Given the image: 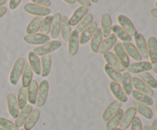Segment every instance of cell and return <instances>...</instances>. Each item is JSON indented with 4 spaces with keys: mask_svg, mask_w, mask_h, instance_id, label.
<instances>
[{
    "mask_svg": "<svg viewBox=\"0 0 157 130\" xmlns=\"http://www.w3.org/2000/svg\"><path fill=\"white\" fill-rule=\"evenodd\" d=\"M25 65V61L24 58H18L15 62L13 67H12L10 75H9V81H10L12 85H17L18 80H19V78L22 75Z\"/></svg>",
    "mask_w": 157,
    "mask_h": 130,
    "instance_id": "obj_1",
    "label": "cell"
},
{
    "mask_svg": "<svg viewBox=\"0 0 157 130\" xmlns=\"http://www.w3.org/2000/svg\"><path fill=\"white\" fill-rule=\"evenodd\" d=\"M61 44H62L60 41H51L43 45L35 47L33 52L37 56H44L58 50L61 47Z\"/></svg>",
    "mask_w": 157,
    "mask_h": 130,
    "instance_id": "obj_2",
    "label": "cell"
},
{
    "mask_svg": "<svg viewBox=\"0 0 157 130\" xmlns=\"http://www.w3.org/2000/svg\"><path fill=\"white\" fill-rule=\"evenodd\" d=\"M49 91V82L47 80H43L38 86V96H37L36 106L41 107L44 105L48 99Z\"/></svg>",
    "mask_w": 157,
    "mask_h": 130,
    "instance_id": "obj_3",
    "label": "cell"
},
{
    "mask_svg": "<svg viewBox=\"0 0 157 130\" xmlns=\"http://www.w3.org/2000/svg\"><path fill=\"white\" fill-rule=\"evenodd\" d=\"M24 10L31 15H38V17L48 16L51 13V10L48 8H44L34 3H28L24 6Z\"/></svg>",
    "mask_w": 157,
    "mask_h": 130,
    "instance_id": "obj_4",
    "label": "cell"
},
{
    "mask_svg": "<svg viewBox=\"0 0 157 130\" xmlns=\"http://www.w3.org/2000/svg\"><path fill=\"white\" fill-rule=\"evenodd\" d=\"M132 84H133V87L136 89V90L140 92V93H144L150 97L154 95V91L153 89L150 88L147 84H146L142 80H140L137 76H133L132 78Z\"/></svg>",
    "mask_w": 157,
    "mask_h": 130,
    "instance_id": "obj_5",
    "label": "cell"
},
{
    "mask_svg": "<svg viewBox=\"0 0 157 130\" xmlns=\"http://www.w3.org/2000/svg\"><path fill=\"white\" fill-rule=\"evenodd\" d=\"M24 41L30 44H38V45L41 44L43 45L50 41V37L45 35H42L41 33H36L34 35H27L24 37Z\"/></svg>",
    "mask_w": 157,
    "mask_h": 130,
    "instance_id": "obj_6",
    "label": "cell"
},
{
    "mask_svg": "<svg viewBox=\"0 0 157 130\" xmlns=\"http://www.w3.org/2000/svg\"><path fill=\"white\" fill-rule=\"evenodd\" d=\"M117 21L121 24V27L131 37L135 36L137 33L132 21L127 16L124 15H119L117 17Z\"/></svg>",
    "mask_w": 157,
    "mask_h": 130,
    "instance_id": "obj_7",
    "label": "cell"
},
{
    "mask_svg": "<svg viewBox=\"0 0 157 130\" xmlns=\"http://www.w3.org/2000/svg\"><path fill=\"white\" fill-rule=\"evenodd\" d=\"M98 28V23H97L96 21H93V22H92L88 27L86 28L81 32V35H80V44H86V43L88 42L90 40V38H92V37L94 35V33L96 32L97 29Z\"/></svg>",
    "mask_w": 157,
    "mask_h": 130,
    "instance_id": "obj_8",
    "label": "cell"
},
{
    "mask_svg": "<svg viewBox=\"0 0 157 130\" xmlns=\"http://www.w3.org/2000/svg\"><path fill=\"white\" fill-rule=\"evenodd\" d=\"M113 50H114L115 55H116L117 58H118L121 63L122 64V65L124 66L125 68H127L130 65V58L129 56L127 55V54L126 53L125 50L123 47L122 44L121 42H117L114 45L113 47Z\"/></svg>",
    "mask_w": 157,
    "mask_h": 130,
    "instance_id": "obj_9",
    "label": "cell"
},
{
    "mask_svg": "<svg viewBox=\"0 0 157 130\" xmlns=\"http://www.w3.org/2000/svg\"><path fill=\"white\" fill-rule=\"evenodd\" d=\"M152 69V64L147 61H140V62L133 63L127 67L128 73H140L147 72Z\"/></svg>",
    "mask_w": 157,
    "mask_h": 130,
    "instance_id": "obj_10",
    "label": "cell"
},
{
    "mask_svg": "<svg viewBox=\"0 0 157 130\" xmlns=\"http://www.w3.org/2000/svg\"><path fill=\"white\" fill-rule=\"evenodd\" d=\"M7 104L9 114L13 119H16L20 112L17 99L13 93H9L7 95Z\"/></svg>",
    "mask_w": 157,
    "mask_h": 130,
    "instance_id": "obj_11",
    "label": "cell"
},
{
    "mask_svg": "<svg viewBox=\"0 0 157 130\" xmlns=\"http://www.w3.org/2000/svg\"><path fill=\"white\" fill-rule=\"evenodd\" d=\"M80 34L76 31L71 32L70 38L68 40V53L71 56H75L78 54L80 44Z\"/></svg>",
    "mask_w": 157,
    "mask_h": 130,
    "instance_id": "obj_12",
    "label": "cell"
},
{
    "mask_svg": "<svg viewBox=\"0 0 157 130\" xmlns=\"http://www.w3.org/2000/svg\"><path fill=\"white\" fill-rule=\"evenodd\" d=\"M122 106V102H121L118 100H114L110 102L107 108L104 110V113L102 114V119L104 121H108L120 109H121Z\"/></svg>",
    "mask_w": 157,
    "mask_h": 130,
    "instance_id": "obj_13",
    "label": "cell"
},
{
    "mask_svg": "<svg viewBox=\"0 0 157 130\" xmlns=\"http://www.w3.org/2000/svg\"><path fill=\"white\" fill-rule=\"evenodd\" d=\"M134 39L136 45V47L137 48L138 51L140 52L142 58H148L149 54L148 48H147V43L143 35H141L140 33H136L134 36Z\"/></svg>",
    "mask_w": 157,
    "mask_h": 130,
    "instance_id": "obj_14",
    "label": "cell"
},
{
    "mask_svg": "<svg viewBox=\"0 0 157 130\" xmlns=\"http://www.w3.org/2000/svg\"><path fill=\"white\" fill-rule=\"evenodd\" d=\"M136 114V110L134 107H130L127 110L125 113L124 114V116L122 118L121 123H120V128L123 129H127L133 122L135 116Z\"/></svg>",
    "mask_w": 157,
    "mask_h": 130,
    "instance_id": "obj_15",
    "label": "cell"
},
{
    "mask_svg": "<svg viewBox=\"0 0 157 130\" xmlns=\"http://www.w3.org/2000/svg\"><path fill=\"white\" fill-rule=\"evenodd\" d=\"M110 89L113 96L117 98V100L120 101L121 102H127V99H128L127 96L125 94L124 90L119 84L111 81L110 83Z\"/></svg>",
    "mask_w": 157,
    "mask_h": 130,
    "instance_id": "obj_16",
    "label": "cell"
},
{
    "mask_svg": "<svg viewBox=\"0 0 157 130\" xmlns=\"http://www.w3.org/2000/svg\"><path fill=\"white\" fill-rule=\"evenodd\" d=\"M104 58L105 59V61H107V64H109L110 66H111L112 67H113L114 69H116L118 71H124L126 70L125 67L122 65V64L121 63V61L118 60V58H117L116 55L114 54L112 52H107L104 54Z\"/></svg>",
    "mask_w": 157,
    "mask_h": 130,
    "instance_id": "obj_17",
    "label": "cell"
},
{
    "mask_svg": "<svg viewBox=\"0 0 157 130\" xmlns=\"http://www.w3.org/2000/svg\"><path fill=\"white\" fill-rule=\"evenodd\" d=\"M101 28L102 31L103 37L107 38L111 35L112 32V21L109 14H104L101 17Z\"/></svg>",
    "mask_w": 157,
    "mask_h": 130,
    "instance_id": "obj_18",
    "label": "cell"
},
{
    "mask_svg": "<svg viewBox=\"0 0 157 130\" xmlns=\"http://www.w3.org/2000/svg\"><path fill=\"white\" fill-rule=\"evenodd\" d=\"M88 12V9L87 7H84V6H81V7L78 8L74 12L72 16L69 19V24L71 26H75L78 25L79 24L80 21L84 18Z\"/></svg>",
    "mask_w": 157,
    "mask_h": 130,
    "instance_id": "obj_19",
    "label": "cell"
},
{
    "mask_svg": "<svg viewBox=\"0 0 157 130\" xmlns=\"http://www.w3.org/2000/svg\"><path fill=\"white\" fill-rule=\"evenodd\" d=\"M117 38L116 35L111 34L110 36L107 37L102 41L98 53L101 54H104L105 53L108 52L112 47H114L115 44H117Z\"/></svg>",
    "mask_w": 157,
    "mask_h": 130,
    "instance_id": "obj_20",
    "label": "cell"
},
{
    "mask_svg": "<svg viewBox=\"0 0 157 130\" xmlns=\"http://www.w3.org/2000/svg\"><path fill=\"white\" fill-rule=\"evenodd\" d=\"M147 48H148L149 57L150 58L152 64L157 63V39L155 37H150L147 41Z\"/></svg>",
    "mask_w": 157,
    "mask_h": 130,
    "instance_id": "obj_21",
    "label": "cell"
},
{
    "mask_svg": "<svg viewBox=\"0 0 157 130\" xmlns=\"http://www.w3.org/2000/svg\"><path fill=\"white\" fill-rule=\"evenodd\" d=\"M102 41H103L102 31H101V28H98L97 29L96 32L94 33V35L93 37H92L91 41H90V50H92L93 53H95V54L98 53Z\"/></svg>",
    "mask_w": 157,
    "mask_h": 130,
    "instance_id": "obj_22",
    "label": "cell"
},
{
    "mask_svg": "<svg viewBox=\"0 0 157 130\" xmlns=\"http://www.w3.org/2000/svg\"><path fill=\"white\" fill-rule=\"evenodd\" d=\"M28 59H29V65L31 66L35 74H41V64L38 56H37L33 51H30L28 54Z\"/></svg>",
    "mask_w": 157,
    "mask_h": 130,
    "instance_id": "obj_23",
    "label": "cell"
},
{
    "mask_svg": "<svg viewBox=\"0 0 157 130\" xmlns=\"http://www.w3.org/2000/svg\"><path fill=\"white\" fill-rule=\"evenodd\" d=\"M122 46L124 50H125L126 53L127 54V55L130 56V58H133V60H135L136 61H139V62L142 60V56L140 54V52L138 51L137 48L132 43L123 42Z\"/></svg>",
    "mask_w": 157,
    "mask_h": 130,
    "instance_id": "obj_24",
    "label": "cell"
},
{
    "mask_svg": "<svg viewBox=\"0 0 157 130\" xmlns=\"http://www.w3.org/2000/svg\"><path fill=\"white\" fill-rule=\"evenodd\" d=\"M32 111H33V109H32V105H26V106L23 110H21V111L19 113L18 116L15 119V125L18 128L22 126L25 124V122H26V120L28 119L29 116H30Z\"/></svg>",
    "mask_w": 157,
    "mask_h": 130,
    "instance_id": "obj_25",
    "label": "cell"
},
{
    "mask_svg": "<svg viewBox=\"0 0 157 130\" xmlns=\"http://www.w3.org/2000/svg\"><path fill=\"white\" fill-rule=\"evenodd\" d=\"M124 112L122 109H120L108 121L106 124V129L107 130H112L113 128H117L121 123L122 118L124 116Z\"/></svg>",
    "mask_w": 157,
    "mask_h": 130,
    "instance_id": "obj_26",
    "label": "cell"
},
{
    "mask_svg": "<svg viewBox=\"0 0 157 130\" xmlns=\"http://www.w3.org/2000/svg\"><path fill=\"white\" fill-rule=\"evenodd\" d=\"M61 33L63 40L65 41H68L71 35V26L69 24V18L66 15H64L61 18Z\"/></svg>",
    "mask_w": 157,
    "mask_h": 130,
    "instance_id": "obj_27",
    "label": "cell"
},
{
    "mask_svg": "<svg viewBox=\"0 0 157 130\" xmlns=\"http://www.w3.org/2000/svg\"><path fill=\"white\" fill-rule=\"evenodd\" d=\"M61 15L60 13H55L53 15V22H52V28H51V38L55 39L58 37L61 31Z\"/></svg>",
    "mask_w": 157,
    "mask_h": 130,
    "instance_id": "obj_28",
    "label": "cell"
},
{
    "mask_svg": "<svg viewBox=\"0 0 157 130\" xmlns=\"http://www.w3.org/2000/svg\"><path fill=\"white\" fill-rule=\"evenodd\" d=\"M38 85L36 80H32L29 86L27 89V95H28V100L29 101L31 104L34 105L36 104L37 96H38Z\"/></svg>",
    "mask_w": 157,
    "mask_h": 130,
    "instance_id": "obj_29",
    "label": "cell"
},
{
    "mask_svg": "<svg viewBox=\"0 0 157 130\" xmlns=\"http://www.w3.org/2000/svg\"><path fill=\"white\" fill-rule=\"evenodd\" d=\"M133 107L136 109V112L142 115L144 117H145L147 119H151L153 116V113L151 109L148 106L143 104L141 102L134 101L133 102Z\"/></svg>",
    "mask_w": 157,
    "mask_h": 130,
    "instance_id": "obj_30",
    "label": "cell"
},
{
    "mask_svg": "<svg viewBox=\"0 0 157 130\" xmlns=\"http://www.w3.org/2000/svg\"><path fill=\"white\" fill-rule=\"evenodd\" d=\"M43 19L44 18L42 17H35V18H34L31 21V22L28 24L27 28H26V33H27V35H29L36 34V32L40 30Z\"/></svg>",
    "mask_w": 157,
    "mask_h": 130,
    "instance_id": "obj_31",
    "label": "cell"
},
{
    "mask_svg": "<svg viewBox=\"0 0 157 130\" xmlns=\"http://www.w3.org/2000/svg\"><path fill=\"white\" fill-rule=\"evenodd\" d=\"M123 90L127 96L131 95L133 92V84H132V78L130 76V73L128 72H125L122 75V82Z\"/></svg>",
    "mask_w": 157,
    "mask_h": 130,
    "instance_id": "obj_32",
    "label": "cell"
},
{
    "mask_svg": "<svg viewBox=\"0 0 157 130\" xmlns=\"http://www.w3.org/2000/svg\"><path fill=\"white\" fill-rule=\"evenodd\" d=\"M32 76H33V70L29 63H27L25 65L24 70L21 75V84H22L23 87L27 88L29 87L32 80Z\"/></svg>",
    "mask_w": 157,
    "mask_h": 130,
    "instance_id": "obj_33",
    "label": "cell"
},
{
    "mask_svg": "<svg viewBox=\"0 0 157 130\" xmlns=\"http://www.w3.org/2000/svg\"><path fill=\"white\" fill-rule=\"evenodd\" d=\"M104 70H105L107 76L112 80V81L117 83L119 84H121V82H122V75H121V72L117 70L116 69H114L107 64H105V66H104Z\"/></svg>",
    "mask_w": 157,
    "mask_h": 130,
    "instance_id": "obj_34",
    "label": "cell"
},
{
    "mask_svg": "<svg viewBox=\"0 0 157 130\" xmlns=\"http://www.w3.org/2000/svg\"><path fill=\"white\" fill-rule=\"evenodd\" d=\"M40 117V111L38 110H35L32 112L30 116H29L28 119L24 124L25 130H32L35 124L38 122Z\"/></svg>",
    "mask_w": 157,
    "mask_h": 130,
    "instance_id": "obj_35",
    "label": "cell"
},
{
    "mask_svg": "<svg viewBox=\"0 0 157 130\" xmlns=\"http://www.w3.org/2000/svg\"><path fill=\"white\" fill-rule=\"evenodd\" d=\"M41 76L46 77L49 75L52 69V57L50 54H46L41 58Z\"/></svg>",
    "mask_w": 157,
    "mask_h": 130,
    "instance_id": "obj_36",
    "label": "cell"
},
{
    "mask_svg": "<svg viewBox=\"0 0 157 130\" xmlns=\"http://www.w3.org/2000/svg\"><path fill=\"white\" fill-rule=\"evenodd\" d=\"M131 94L133 99L136 101H137V102L145 104V105L148 106H152L153 104V99H152V97L144 94V93H140V92L137 91V90H133Z\"/></svg>",
    "mask_w": 157,
    "mask_h": 130,
    "instance_id": "obj_37",
    "label": "cell"
},
{
    "mask_svg": "<svg viewBox=\"0 0 157 130\" xmlns=\"http://www.w3.org/2000/svg\"><path fill=\"white\" fill-rule=\"evenodd\" d=\"M112 32H113V35H116L117 38H119L124 42H130L132 41V37L128 35L121 26L117 24L112 26Z\"/></svg>",
    "mask_w": 157,
    "mask_h": 130,
    "instance_id": "obj_38",
    "label": "cell"
},
{
    "mask_svg": "<svg viewBox=\"0 0 157 130\" xmlns=\"http://www.w3.org/2000/svg\"><path fill=\"white\" fill-rule=\"evenodd\" d=\"M28 102V95H27V88L21 87L18 90V99H17V102H18L19 110H23L27 105Z\"/></svg>",
    "mask_w": 157,
    "mask_h": 130,
    "instance_id": "obj_39",
    "label": "cell"
},
{
    "mask_svg": "<svg viewBox=\"0 0 157 130\" xmlns=\"http://www.w3.org/2000/svg\"><path fill=\"white\" fill-rule=\"evenodd\" d=\"M140 79L142 80L146 84L149 86L150 88L152 89H156L157 88V82L156 80L148 72H144V73H141L139 74Z\"/></svg>",
    "mask_w": 157,
    "mask_h": 130,
    "instance_id": "obj_40",
    "label": "cell"
},
{
    "mask_svg": "<svg viewBox=\"0 0 157 130\" xmlns=\"http://www.w3.org/2000/svg\"><path fill=\"white\" fill-rule=\"evenodd\" d=\"M93 18H94V16L92 14L90 13L87 14V15L84 16V18L80 21L79 24L77 25L76 28H75V31L78 32L79 34L81 33V32H82L86 28L88 27V26L93 22Z\"/></svg>",
    "mask_w": 157,
    "mask_h": 130,
    "instance_id": "obj_41",
    "label": "cell"
},
{
    "mask_svg": "<svg viewBox=\"0 0 157 130\" xmlns=\"http://www.w3.org/2000/svg\"><path fill=\"white\" fill-rule=\"evenodd\" d=\"M52 22H53V16H46L43 19L41 23V28H40V33L42 35H47L51 32Z\"/></svg>",
    "mask_w": 157,
    "mask_h": 130,
    "instance_id": "obj_42",
    "label": "cell"
},
{
    "mask_svg": "<svg viewBox=\"0 0 157 130\" xmlns=\"http://www.w3.org/2000/svg\"><path fill=\"white\" fill-rule=\"evenodd\" d=\"M0 126L5 130H18L15 123L4 117H0Z\"/></svg>",
    "mask_w": 157,
    "mask_h": 130,
    "instance_id": "obj_43",
    "label": "cell"
},
{
    "mask_svg": "<svg viewBox=\"0 0 157 130\" xmlns=\"http://www.w3.org/2000/svg\"><path fill=\"white\" fill-rule=\"evenodd\" d=\"M143 129V125L142 122H141L140 119L139 117H136L135 116L133 119V122L131 123V128L130 130H142Z\"/></svg>",
    "mask_w": 157,
    "mask_h": 130,
    "instance_id": "obj_44",
    "label": "cell"
},
{
    "mask_svg": "<svg viewBox=\"0 0 157 130\" xmlns=\"http://www.w3.org/2000/svg\"><path fill=\"white\" fill-rule=\"evenodd\" d=\"M32 3L34 4L38 5L40 6H42L44 8H48L50 7L52 3L49 0H32Z\"/></svg>",
    "mask_w": 157,
    "mask_h": 130,
    "instance_id": "obj_45",
    "label": "cell"
},
{
    "mask_svg": "<svg viewBox=\"0 0 157 130\" xmlns=\"http://www.w3.org/2000/svg\"><path fill=\"white\" fill-rule=\"evenodd\" d=\"M20 3H21V1H20V0H11V1L9 2V9H10L11 10H15V9L19 6Z\"/></svg>",
    "mask_w": 157,
    "mask_h": 130,
    "instance_id": "obj_46",
    "label": "cell"
},
{
    "mask_svg": "<svg viewBox=\"0 0 157 130\" xmlns=\"http://www.w3.org/2000/svg\"><path fill=\"white\" fill-rule=\"evenodd\" d=\"M78 2L79 3V4H81L82 6H84V7L87 8L90 6V5H91L90 1H89V0H78Z\"/></svg>",
    "mask_w": 157,
    "mask_h": 130,
    "instance_id": "obj_47",
    "label": "cell"
},
{
    "mask_svg": "<svg viewBox=\"0 0 157 130\" xmlns=\"http://www.w3.org/2000/svg\"><path fill=\"white\" fill-rule=\"evenodd\" d=\"M6 12H7V9L5 6L0 7V18H2L6 13Z\"/></svg>",
    "mask_w": 157,
    "mask_h": 130,
    "instance_id": "obj_48",
    "label": "cell"
},
{
    "mask_svg": "<svg viewBox=\"0 0 157 130\" xmlns=\"http://www.w3.org/2000/svg\"><path fill=\"white\" fill-rule=\"evenodd\" d=\"M150 127V130H157V119H155L152 123Z\"/></svg>",
    "mask_w": 157,
    "mask_h": 130,
    "instance_id": "obj_49",
    "label": "cell"
},
{
    "mask_svg": "<svg viewBox=\"0 0 157 130\" xmlns=\"http://www.w3.org/2000/svg\"><path fill=\"white\" fill-rule=\"evenodd\" d=\"M150 15H151L153 17H154V18H157V9L156 8H155V9H152V10L150 11Z\"/></svg>",
    "mask_w": 157,
    "mask_h": 130,
    "instance_id": "obj_50",
    "label": "cell"
},
{
    "mask_svg": "<svg viewBox=\"0 0 157 130\" xmlns=\"http://www.w3.org/2000/svg\"><path fill=\"white\" fill-rule=\"evenodd\" d=\"M152 70L157 75V63L156 64H152Z\"/></svg>",
    "mask_w": 157,
    "mask_h": 130,
    "instance_id": "obj_51",
    "label": "cell"
},
{
    "mask_svg": "<svg viewBox=\"0 0 157 130\" xmlns=\"http://www.w3.org/2000/svg\"><path fill=\"white\" fill-rule=\"evenodd\" d=\"M64 2L67 3V4H74V3L76 2L75 0H64Z\"/></svg>",
    "mask_w": 157,
    "mask_h": 130,
    "instance_id": "obj_52",
    "label": "cell"
},
{
    "mask_svg": "<svg viewBox=\"0 0 157 130\" xmlns=\"http://www.w3.org/2000/svg\"><path fill=\"white\" fill-rule=\"evenodd\" d=\"M6 0H0V7H2V6L4 4H6Z\"/></svg>",
    "mask_w": 157,
    "mask_h": 130,
    "instance_id": "obj_53",
    "label": "cell"
},
{
    "mask_svg": "<svg viewBox=\"0 0 157 130\" xmlns=\"http://www.w3.org/2000/svg\"><path fill=\"white\" fill-rule=\"evenodd\" d=\"M142 130H150V125H145V126L143 127V129Z\"/></svg>",
    "mask_w": 157,
    "mask_h": 130,
    "instance_id": "obj_54",
    "label": "cell"
},
{
    "mask_svg": "<svg viewBox=\"0 0 157 130\" xmlns=\"http://www.w3.org/2000/svg\"><path fill=\"white\" fill-rule=\"evenodd\" d=\"M98 2V0H91V1H90V3H94V4H97Z\"/></svg>",
    "mask_w": 157,
    "mask_h": 130,
    "instance_id": "obj_55",
    "label": "cell"
},
{
    "mask_svg": "<svg viewBox=\"0 0 157 130\" xmlns=\"http://www.w3.org/2000/svg\"><path fill=\"white\" fill-rule=\"evenodd\" d=\"M112 130H127V129H123V128H114Z\"/></svg>",
    "mask_w": 157,
    "mask_h": 130,
    "instance_id": "obj_56",
    "label": "cell"
},
{
    "mask_svg": "<svg viewBox=\"0 0 157 130\" xmlns=\"http://www.w3.org/2000/svg\"><path fill=\"white\" fill-rule=\"evenodd\" d=\"M156 114H157V103L156 104Z\"/></svg>",
    "mask_w": 157,
    "mask_h": 130,
    "instance_id": "obj_57",
    "label": "cell"
},
{
    "mask_svg": "<svg viewBox=\"0 0 157 130\" xmlns=\"http://www.w3.org/2000/svg\"><path fill=\"white\" fill-rule=\"evenodd\" d=\"M155 5H156V8L157 9V1L156 2V4H155Z\"/></svg>",
    "mask_w": 157,
    "mask_h": 130,
    "instance_id": "obj_58",
    "label": "cell"
},
{
    "mask_svg": "<svg viewBox=\"0 0 157 130\" xmlns=\"http://www.w3.org/2000/svg\"><path fill=\"white\" fill-rule=\"evenodd\" d=\"M0 130H5L4 128H1V127H0Z\"/></svg>",
    "mask_w": 157,
    "mask_h": 130,
    "instance_id": "obj_59",
    "label": "cell"
},
{
    "mask_svg": "<svg viewBox=\"0 0 157 130\" xmlns=\"http://www.w3.org/2000/svg\"><path fill=\"white\" fill-rule=\"evenodd\" d=\"M19 130H25L24 128H21V129H19Z\"/></svg>",
    "mask_w": 157,
    "mask_h": 130,
    "instance_id": "obj_60",
    "label": "cell"
},
{
    "mask_svg": "<svg viewBox=\"0 0 157 130\" xmlns=\"http://www.w3.org/2000/svg\"><path fill=\"white\" fill-rule=\"evenodd\" d=\"M156 82H157V80H156Z\"/></svg>",
    "mask_w": 157,
    "mask_h": 130,
    "instance_id": "obj_61",
    "label": "cell"
}]
</instances>
